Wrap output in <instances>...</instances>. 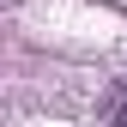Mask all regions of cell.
<instances>
[{
	"label": "cell",
	"instance_id": "obj_1",
	"mask_svg": "<svg viewBox=\"0 0 127 127\" xmlns=\"http://www.w3.org/2000/svg\"><path fill=\"white\" fill-rule=\"evenodd\" d=\"M109 127H127V85L115 91V103H109Z\"/></svg>",
	"mask_w": 127,
	"mask_h": 127
}]
</instances>
